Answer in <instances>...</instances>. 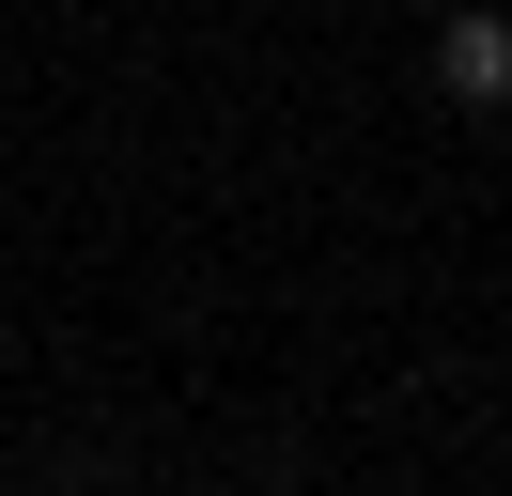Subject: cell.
<instances>
[{
    "label": "cell",
    "mask_w": 512,
    "mask_h": 496,
    "mask_svg": "<svg viewBox=\"0 0 512 496\" xmlns=\"http://www.w3.org/2000/svg\"><path fill=\"white\" fill-rule=\"evenodd\" d=\"M419 16H435V0H419Z\"/></svg>",
    "instance_id": "2"
},
{
    "label": "cell",
    "mask_w": 512,
    "mask_h": 496,
    "mask_svg": "<svg viewBox=\"0 0 512 496\" xmlns=\"http://www.w3.org/2000/svg\"><path fill=\"white\" fill-rule=\"evenodd\" d=\"M435 93H450V109H512V16L435 0Z\"/></svg>",
    "instance_id": "1"
}]
</instances>
